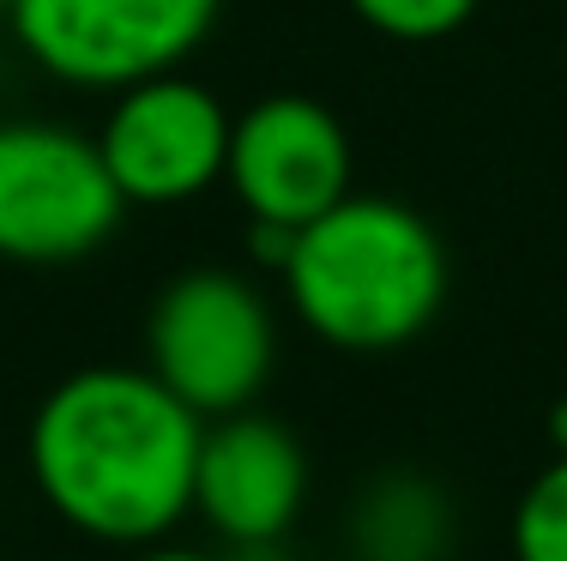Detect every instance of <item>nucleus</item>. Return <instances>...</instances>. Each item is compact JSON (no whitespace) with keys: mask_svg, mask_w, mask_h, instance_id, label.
Listing matches in <instances>:
<instances>
[{"mask_svg":"<svg viewBox=\"0 0 567 561\" xmlns=\"http://www.w3.org/2000/svg\"><path fill=\"white\" fill-rule=\"evenodd\" d=\"M199 429L152 368H79L31 417V477L85 538L157 543L194 507Z\"/></svg>","mask_w":567,"mask_h":561,"instance_id":"nucleus-1","label":"nucleus"},{"mask_svg":"<svg viewBox=\"0 0 567 561\" xmlns=\"http://www.w3.org/2000/svg\"><path fill=\"white\" fill-rule=\"evenodd\" d=\"M290 309L332 351H399L423 339L447 297V248L423 211L386 194H344L302 224L284 260Z\"/></svg>","mask_w":567,"mask_h":561,"instance_id":"nucleus-2","label":"nucleus"},{"mask_svg":"<svg viewBox=\"0 0 567 561\" xmlns=\"http://www.w3.org/2000/svg\"><path fill=\"white\" fill-rule=\"evenodd\" d=\"M152 374L199 417L248 411L278 356V326L266 297L224 266H199L164 284L145 320Z\"/></svg>","mask_w":567,"mask_h":561,"instance_id":"nucleus-3","label":"nucleus"},{"mask_svg":"<svg viewBox=\"0 0 567 561\" xmlns=\"http://www.w3.org/2000/svg\"><path fill=\"white\" fill-rule=\"evenodd\" d=\"M121 187L97 139L61 122H0V260L66 266L115 236Z\"/></svg>","mask_w":567,"mask_h":561,"instance_id":"nucleus-4","label":"nucleus"},{"mask_svg":"<svg viewBox=\"0 0 567 561\" xmlns=\"http://www.w3.org/2000/svg\"><path fill=\"white\" fill-rule=\"evenodd\" d=\"M19 49L43 73L91 91H127L175 73L212 37L224 0H0Z\"/></svg>","mask_w":567,"mask_h":561,"instance_id":"nucleus-5","label":"nucleus"},{"mask_svg":"<svg viewBox=\"0 0 567 561\" xmlns=\"http://www.w3.org/2000/svg\"><path fill=\"white\" fill-rule=\"evenodd\" d=\"M229 110L199 79L152 73L115 91L97 152L127 206H187L229 164Z\"/></svg>","mask_w":567,"mask_h":561,"instance_id":"nucleus-6","label":"nucleus"},{"mask_svg":"<svg viewBox=\"0 0 567 561\" xmlns=\"http://www.w3.org/2000/svg\"><path fill=\"white\" fill-rule=\"evenodd\" d=\"M224 181L254 224L302 230L350 194V133L320 97L278 91L229 127Z\"/></svg>","mask_w":567,"mask_h":561,"instance_id":"nucleus-7","label":"nucleus"},{"mask_svg":"<svg viewBox=\"0 0 567 561\" xmlns=\"http://www.w3.org/2000/svg\"><path fill=\"white\" fill-rule=\"evenodd\" d=\"M302 496H308V459L284 423L229 411L212 429H199L194 513L236 550H272L296 526Z\"/></svg>","mask_w":567,"mask_h":561,"instance_id":"nucleus-8","label":"nucleus"},{"mask_svg":"<svg viewBox=\"0 0 567 561\" xmlns=\"http://www.w3.org/2000/svg\"><path fill=\"white\" fill-rule=\"evenodd\" d=\"M447 501L423 477H386L357 507L362 561H435L447 550Z\"/></svg>","mask_w":567,"mask_h":561,"instance_id":"nucleus-9","label":"nucleus"},{"mask_svg":"<svg viewBox=\"0 0 567 561\" xmlns=\"http://www.w3.org/2000/svg\"><path fill=\"white\" fill-rule=\"evenodd\" d=\"M513 561H567V453H556L513 507Z\"/></svg>","mask_w":567,"mask_h":561,"instance_id":"nucleus-10","label":"nucleus"},{"mask_svg":"<svg viewBox=\"0 0 567 561\" xmlns=\"http://www.w3.org/2000/svg\"><path fill=\"white\" fill-rule=\"evenodd\" d=\"M350 12L369 31L399 37V43H435V37H453L477 12V0H350Z\"/></svg>","mask_w":567,"mask_h":561,"instance_id":"nucleus-11","label":"nucleus"},{"mask_svg":"<svg viewBox=\"0 0 567 561\" xmlns=\"http://www.w3.org/2000/svg\"><path fill=\"white\" fill-rule=\"evenodd\" d=\"M133 561H212L206 550H182V543H140Z\"/></svg>","mask_w":567,"mask_h":561,"instance_id":"nucleus-12","label":"nucleus"}]
</instances>
